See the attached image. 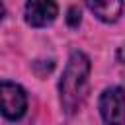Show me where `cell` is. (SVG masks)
Masks as SVG:
<instances>
[{
  "label": "cell",
  "instance_id": "6da1fadb",
  "mask_svg": "<svg viewBox=\"0 0 125 125\" xmlns=\"http://www.w3.org/2000/svg\"><path fill=\"white\" fill-rule=\"evenodd\" d=\"M88 76H90V59L84 53L74 51L59 82L61 105L66 113L78 111V107L84 104L88 94Z\"/></svg>",
  "mask_w": 125,
  "mask_h": 125
},
{
  "label": "cell",
  "instance_id": "7a4b0ae2",
  "mask_svg": "<svg viewBox=\"0 0 125 125\" xmlns=\"http://www.w3.org/2000/svg\"><path fill=\"white\" fill-rule=\"evenodd\" d=\"M98 107L105 125H125V90L121 86L105 88Z\"/></svg>",
  "mask_w": 125,
  "mask_h": 125
},
{
  "label": "cell",
  "instance_id": "3957f363",
  "mask_svg": "<svg viewBox=\"0 0 125 125\" xmlns=\"http://www.w3.org/2000/svg\"><path fill=\"white\" fill-rule=\"evenodd\" d=\"M27 109V96L25 90L16 84V82H0V113L10 119L16 121L20 117H23Z\"/></svg>",
  "mask_w": 125,
  "mask_h": 125
},
{
  "label": "cell",
  "instance_id": "277c9868",
  "mask_svg": "<svg viewBox=\"0 0 125 125\" xmlns=\"http://www.w3.org/2000/svg\"><path fill=\"white\" fill-rule=\"evenodd\" d=\"M59 16V6L55 0H27L25 2V21L31 27H47Z\"/></svg>",
  "mask_w": 125,
  "mask_h": 125
},
{
  "label": "cell",
  "instance_id": "5b68a950",
  "mask_svg": "<svg viewBox=\"0 0 125 125\" xmlns=\"http://www.w3.org/2000/svg\"><path fill=\"white\" fill-rule=\"evenodd\" d=\"M88 10L105 23H113L123 14V0H84Z\"/></svg>",
  "mask_w": 125,
  "mask_h": 125
},
{
  "label": "cell",
  "instance_id": "8992f818",
  "mask_svg": "<svg viewBox=\"0 0 125 125\" xmlns=\"http://www.w3.org/2000/svg\"><path fill=\"white\" fill-rule=\"evenodd\" d=\"M66 21H68L70 27H76V25L80 23V10H78V8H70V10H68V18H66Z\"/></svg>",
  "mask_w": 125,
  "mask_h": 125
},
{
  "label": "cell",
  "instance_id": "52a82bcc",
  "mask_svg": "<svg viewBox=\"0 0 125 125\" xmlns=\"http://www.w3.org/2000/svg\"><path fill=\"white\" fill-rule=\"evenodd\" d=\"M4 14H6V8H4V4L0 2V21H2V18H4Z\"/></svg>",
  "mask_w": 125,
  "mask_h": 125
}]
</instances>
